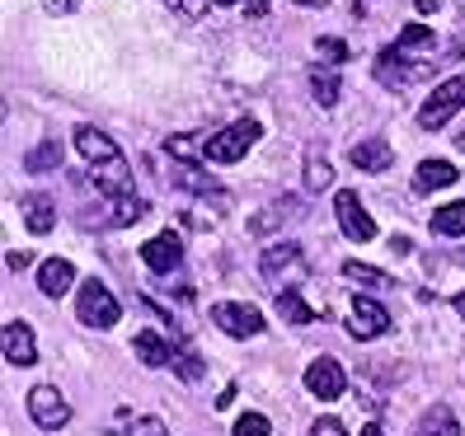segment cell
Listing matches in <instances>:
<instances>
[{"label": "cell", "mask_w": 465, "mask_h": 436, "mask_svg": "<svg viewBox=\"0 0 465 436\" xmlns=\"http://www.w3.org/2000/svg\"><path fill=\"white\" fill-rule=\"evenodd\" d=\"M259 136H263V127L254 118H240V122L222 127V131H212L207 141H203V155L212 160V165H235V160H244V155L254 150Z\"/></svg>", "instance_id": "1"}, {"label": "cell", "mask_w": 465, "mask_h": 436, "mask_svg": "<svg viewBox=\"0 0 465 436\" xmlns=\"http://www.w3.org/2000/svg\"><path fill=\"white\" fill-rule=\"evenodd\" d=\"M118 315H123L118 296L108 291L99 277L80 282V291H75V319L85 324V329H114V324H118Z\"/></svg>", "instance_id": "2"}, {"label": "cell", "mask_w": 465, "mask_h": 436, "mask_svg": "<svg viewBox=\"0 0 465 436\" xmlns=\"http://www.w3.org/2000/svg\"><path fill=\"white\" fill-rule=\"evenodd\" d=\"M460 108H465V75H451V80H442V85H437V90L419 103V127H423V131L447 127Z\"/></svg>", "instance_id": "3"}, {"label": "cell", "mask_w": 465, "mask_h": 436, "mask_svg": "<svg viewBox=\"0 0 465 436\" xmlns=\"http://www.w3.org/2000/svg\"><path fill=\"white\" fill-rule=\"evenodd\" d=\"M423 75H428V62H419V66H414L400 47H386V52L376 57V80H381L386 90H414Z\"/></svg>", "instance_id": "4"}, {"label": "cell", "mask_w": 465, "mask_h": 436, "mask_svg": "<svg viewBox=\"0 0 465 436\" xmlns=\"http://www.w3.org/2000/svg\"><path fill=\"white\" fill-rule=\"evenodd\" d=\"M334 216H339V230H343L352 244L376 239V221L362 211V198L352 193V188H339V198H334Z\"/></svg>", "instance_id": "5"}, {"label": "cell", "mask_w": 465, "mask_h": 436, "mask_svg": "<svg viewBox=\"0 0 465 436\" xmlns=\"http://www.w3.org/2000/svg\"><path fill=\"white\" fill-rule=\"evenodd\" d=\"M29 418H34L43 431H62V427L71 422V403L62 399V390L34 385V390H29Z\"/></svg>", "instance_id": "6"}, {"label": "cell", "mask_w": 465, "mask_h": 436, "mask_svg": "<svg viewBox=\"0 0 465 436\" xmlns=\"http://www.w3.org/2000/svg\"><path fill=\"white\" fill-rule=\"evenodd\" d=\"M348 334L358 338V343H371V338H381V334H391V315H386V305H376L371 296H352Z\"/></svg>", "instance_id": "7"}, {"label": "cell", "mask_w": 465, "mask_h": 436, "mask_svg": "<svg viewBox=\"0 0 465 436\" xmlns=\"http://www.w3.org/2000/svg\"><path fill=\"white\" fill-rule=\"evenodd\" d=\"M212 324L222 334L231 338H254L263 329V315L254 305H240V301H222V305H212Z\"/></svg>", "instance_id": "8"}, {"label": "cell", "mask_w": 465, "mask_h": 436, "mask_svg": "<svg viewBox=\"0 0 465 436\" xmlns=\"http://www.w3.org/2000/svg\"><path fill=\"white\" fill-rule=\"evenodd\" d=\"M142 258L151 272H160V277H170V272L183 267V239L174 230H160L151 244H142Z\"/></svg>", "instance_id": "9"}, {"label": "cell", "mask_w": 465, "mask_h": 436, "mask_svg": "<svg viewBox=\"0 0 465 436\" xmlns=\"http://www.w3.org/2000/svg\"><path fill=\"white\" fill-rule=\"evenodd\" d=\"M306 390H311L315 399H339V394L348 390V371H343L334 357H315V362L306 366Z\"/></svg>", "instance_id": "10"}, {"label": "cell", "mask_w": 465, "mask_h": 436, "mask_svg": "<svg viewBox=\"0 0 465 436\" xmlns=\"http://www.w3.org/2000/svg\"><path fill=\"white\" fill-rule=\"evenodd\" d=\"M0 352H5L10 366H34V362H38V338H34V329H29L24 319L5 324V334H0Z\"/></svg>", "instance_id": "11"}, {"label": "cell", "mask_w": 465, "mask_h": 436, "mask_svg": "<svg viewBox=\"0 0 465 436\" xmlns=\"http://www.w3.org/2000/svg\"><path fill=\"white\" fill-rule=\"evenodd\" d=\"M75 155L85 160L90 170L94 165H108V160H123L118 141H114V136H104L99 127H75Z\"/></svg>", "instance_id": "12"}, {"label": "cell", "mask_w": 465, "mask_h": 436, "mask_svg": "<svg viewBox=\"0 0 465 436\" xmlns=\"http://www.w3.org/2000/svg\"><path fill=\"white\" fill-rule=\"evenodd\" d=\"M306 85H311V99L320 103V108H334L339 103V66H330V62H311L306 66Z\"/></svg>", "instance_id": "13"}, {"label": "cell", "mask_w": 465, "mask_h": 436, "mask_svg": "<svg viewBox=\"0 0 465 436\" xmlns=\"http://www.w3.org/2000/svg\"><path fill=\"white\" fill-rule=\"evenodd\" d=\"M38 286H43L47 301H62V296L75 286V267L66 258H43L38 263Z\"/></svg>", "instance_id": "14"}, {"label": "cell", "mask_w": 465, "mask_h": 436, "mask_svg": "<svg viewBox=\"0 0 465 436\" xmlns=\"http://www.w3.org/2000/svg\"><path fill=\"white\" fill-rule=\"evenodd\" d=\"M90 179H94V188L99 193H108V198H132V174H127V160H108V165H94L90 170Z\"/></svg>", "instance_id": "15"}, {"label": "cell", "mask_w": 465, "mask_h": 436, "mask_svg": "<svg viewBox=\"0 0 465 436\" xmlns=\"http://www.w3.org/2000/svg\"><path fill=\"white\" fill-rule=\"evenodd\" d=\"M456 179H460V170L451 165V160H423L419 174H414V198L437 193V188H451Z\"/></svg>", "instance_id": "16"}, {"label": "cell", "mask_w": 465, "mask_h": 436, "mask_svg": "<svg viewBox=\"0 0 465 436\" xmlns=\"http://www.w3.org/2000/svg\"><path fill=\"white\" fill-rule=\"evenodd\" d=\"M287 267L306 272V263H301V249H296V244H287V239H282V244H272V249H263V254H259V272H263L268 282H278Z\"/></svg>", "instance_id": "17"}, {"label": "cell", "mask_w": 465, "mask_h": 436, "mask_svg": "<svg viewBox=\"0 0 465 436\" xmlns=\"http://www.w3.org/2000/svg\"><path fill=\"white\" fill-rule=\"evenodd\" d=\"M348 160H352L358 170L376 174V170H391V165H395V150H391L386 141H381V136H371V141H358V146H352V150H348Z\"/></svg>", "instance_id": "18"}, {"label": "cell", "mask_w": 465, "mask_h": 436, "mask_svg": "<svg viewBox=\"0 0 465 436\" xmlns=\"http://www.w3.org/2000/svg\"><path fill=\"white\" fill-rule=\"evenodd\" d=\"M132 347H136V357H142V366H151V371H155V366H174V347L160 338V334H151V329L136 334Z\"/></svg>", "instance_id": "19"}, {"label": "cell", "mask_w": 465, "mask_h": 436, "mask_svg": "<svg viewBox=\"0 0 465 436\" xmlns=\"http://www.w3.org/2000/svg\"><path fill=\"white\" fill-rule=\"evenodd\" d=\"M428 230L442 235V239H460L465 235V202H447L428 216Z\"/></svg>", "instance_id": "20"}, {"label": "cell", "mask_w": 465, "mask_h": 436, "mask_svg": "<svg viewBox=\"0 0 465 436\" xmlns=\"http://www.w3.org/2000/svg\"><path fill=\"white\" fill-rule=\"evenodd\" d=\"M414 436H460V422H456V413H451L447 403H432L428 413L419 418Z\"/></svg>", "instance_id": "21"}, {"label": "cell", "mask_w": 465, "mask_h": 436, "mask_svg": "<svg viewBox=\"0 0 465 436\" xmlns=\"http://www.w3.org/2000/svg\"><path fill=\"white\" fill-rule=\"evenodd\" d=\"M272 305H278V315H282L287 324H296V329L315 324V310L301 301V291H296V286H278V301H272Z\"/></svg>", "instance_id": "22"}, {"label": "cell", "mask_w": 465, "mask_h": 436, "mask_svg": "<svg viewBox=\"0 0 465 436\" xmlns=\"http://www.w3.org/2000/svg\"><path fill=\"white\" fill-rule=\"evenodd\" d=\"M24 226H29L34 235H47L52 226H57V207H52V198H47V193L24 198Z\"/></svg>", "instance_id": "23"}, {"label": "cell", "mask_w": 465, "mask_h": 436, "mask_svg": "<svg viewBox=\"0 0 465 436\" xmlns=\"http://www.w3.org/2000/svg\"><path fill=\"white\" fill-rule=\"evenodd\" d=\"M114 431L118 436H170V427L160 418H136V413H127V408L114 413Z\"/></svg>", "instance_id": "24"}, {"label": "cell", "mask_w": 465, "mask_h": 436, "mask_svg": "<svg viewBox=\"0 0 465 436\" xmlns=\"http://www.w3.org/2000/svg\"><path fill=\"white\" fill-rule=\"evenodd\" d=\"M174 183H179V188H193V193H207V198H222V183L207 179L203 165H183V170L174 174Z\"/></svg>", "instance_id": "25"}, {"label": "cell", "mask_w": 465, "mask_h": 436, "mask_svg": "<svg viewBox=\"0 0 465 436\" xmlns=\"http://www.w3.org/2000/svg\"><path fill=\"white\" fill-rule=\"evenodd\" d=\"M57 165H62V146L57 141H43V146H34L29 155H24V170H29V174H47Z\"/></svg>", "instance_id": "26"}, {"label": "cell", "mask_w": 465, "mask_h": 436, "mask_svg": "<svg viewBox=\"0 0 465 436\" xmlns=\"http://www.w3.org/2000/svg\"><path fill=\"white\" fill-rule=\"evenodd\" d=\"M343 277H348V282H362V286H376V291H381V286H391L386 272H376V267H367V263H358V258H348V263H343Z\"/></svg>", "instance_id": "27"}, {"label": "cell", "mask_w": 465, "mask_h": 436, "mask_svg": "<svg viewBox=\"0 0 465 436\" xmlns=\"http://www.w3.org/2000/svg\"><path fill=\"white\" fill-rule=\"evenodd\" d=\"M330 183H334L330 160H324V155H311V165H306V188H311V193H324Z\"/></svg>", "instance_id": "28"}, {"label": "cell", "mask_w": 465, "mask_h": 436, "mask_svg": "<svg viewBox=\"0 0 465 436\" xmlns=\"http://www.w3.org/2000/svg\"><path fill=\"white\" fill-rule=\"evenodd\" d=\"M437 38H432V29H423V24H404V34H400V52H414V47H432Z\"/></svg>", "instance_id": "29"}, {"label": "cell", "mask_w": 465, "mask_h": 436, "mask_svg": "<svg viewBox=\"0 0 465 436\" xmlns=\"http://www.w3.org/2000/svg\"><path fill=\"white\" fill-rule=\"evenodd\" d=\"M142 211H146V202H142V198H123V202H118V211L108 216V226H132V221H142Z\"/></svg>", "instance_id": "30"}, {"label": "cell", "mask_w": 465, "mask_h": 436, "mask_svg": "<svg viewBox=\"0 0 465 436\" xmlns=\"http://www.w3.org/2000/svg\"><path fill=\"white\" fill-rule=\"evenodd\" d=\"M174 371H179V380H188V385H193V380H203V362L193 357V352H174Z\"/></svg>", "instance_id": "31"}, {"label": "cell", "mask_w": 465, "mask_h": 436, "mask_svg": "<svg viewBox=\"0 0 465 436\" xmlns=\"http://www.w3.org/2000/svg\"><path fill=\"white\" fill-rule=\"evenodd\" d=\"M272 427H268V418L263 413H240L235 418V436H268Z\"/></svg>", "instance_id": "32"}, {"label": "cell", "mask_w": 465, "mask_h": 436, "mask_svg": "<svg viewBox=\"0 0 465 436\" xmlns=\"http://www.w3.org/2000/svg\"><path fill=\"white\" fill-rule=\"evenodd\" d=\"M287 207H292V202H278V207H272L268 216H254V221H250V230H254V235H263V230H272L278 221H287V216H292Z\"/></svg>", "instance_id": "33"}, {"label": "cell", "mask_w": 465, "mask_h": 436, "mask_svg": "<svg viewBox=\"0 0 465 436\" xmlns=\"http://www.w3.org/2000/svg\"><path fill=\"white\" fill-rule=\"evenodd\" d=\"M315 52H320V57H330V66H343L348 43H339V38H320V43H315Z\"/></svg>", "instance_id": "34"}, {"label": "cell", "mask_w": 465, "mask_h": 436, "mask_svg": "<svg viewBox=\"0 0 465 436\" xmlns=\"http://www.w3.org/2000/svg\"><path fill=\"white\" fill-rule=\"evenodd\" d=\"M311 436H348V431H343V422H339V418H320V422L311 427Z\"/></svg>", "instance_id": "35"}, {"label": "cell", "mask_w": 465, "mask_h": 436, "mask_svg": "<svg viewBox=\"0 0 465 436\" xmlns=\"http://www.w3.org/2000/svg\"><path fill=\"white\" fill-rule=\"evenodd\" d=\"M222 5H226V10H231V5H244L254 19H263V15H268V0H222Z\"/></svg>", "instance_id": "36"}, {"label": "cell", "mask_w": 465, "mask_h": 436, "mask_svg": "<svg viewBox=\"0 0 465 436\" xmlns=\"http://www.w3.org/2000/svg\"><path fill=\"white\" fill-rule=\"evenodd\" d=\"M75 5H80V0H43V10H47V15H71Z\"/></svg>", "instance_id": "37"}, {"label": "cell", "mask_w": 465, "mask_h": 436, "mask_svg": "<svg viewBox=\"0 0 465 436\" xmlns=\"http://www.w3.org/2000/svg\"><path fill=\"white\" fill-rule=\"evenodd\" d=\"M170 5H174L179 15H198V0H170Z\"/></svg>", "instance_id": "38"}, {"label": "cell", "mask_w": 465, "mask_h": 436, "mask_svg": "<svg viewBox=\"0 0 465 436\" xmlns=\"http://www.w3.org/2000/svg\"><path fill=\"white\" fill-rule=\"evenodd\" d=\"M451 310H456V315L465 319V291H456V296H451Z\"/></svg>", "instance_id": "39"}, {"label": "cell", "mask_w": 465, "mask_h": 436, "mask_svg": "<svg viewBox=\"0 0 465 436\" xmlns=\"http://www.w3.org/2000/svg\"><path fill=\"white\" fill-rule=\"evenodd\" d=\"M414 5H419V15H432L437 5H442V0H414Z\"/></svg>", "instance_id": "40"}, {"label": "cell", "mask_w": 465, "mask_h": 436, "mask_svg": "<svg viewBox=\"0 0 465 436\" xmlns=\"http://www.w3.org/2000/svg\"><path fill=\"white\" fill-rule=\"evenodd\" d=\"M292 5H311V10H324L330 0H292Z\"/></svg>", "instance_id": "41"}, {"label": "cell", "mask_w": 465, "mask_h": 436, "mask_svg": "<svg viewBox=\"0 0 465 436\" xmlns=\"http://www.w3.org/2000/svg\"><path fill=\"white\" fill-rule=\"evenodd\" d=\"M362 436H386V431H381V422H367V427H362Z\"/></svg>", "instance_id": "42"}, {"label": "cell", "mask_w": 465, "mask_h": 436, "mask_svg": "<svg viewBox=\"0 0 465 436\" xmlns=\"http://www.w3.org/2000/svg\"><path fill=\"white\" fill-rule=\"evenodd\" d=\"M456 141H460V150H465V131H460V136H456Z\"/></svg>", "instance_id": "43"}]
</instances>
